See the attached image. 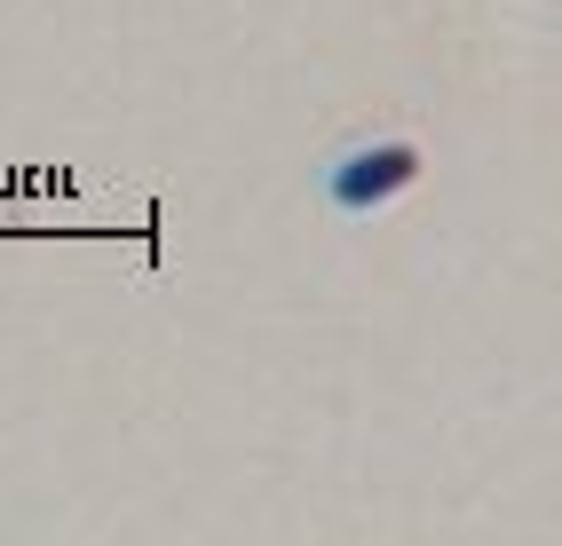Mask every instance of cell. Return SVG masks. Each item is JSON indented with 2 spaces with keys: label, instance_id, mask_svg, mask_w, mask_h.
<instances>
[{
  "label": "cell",
  "instance_id": "1",
  "mask_svg": "<svg viewBox=\"0 0 562 546\" xmlns=\"http://www.w3.org/2000/svg\"><path fill=\"white\" fill-rule=\"evenodd\" d=\"M420 174H428V151L412 135H372V143H349V151L325 167V206L364 223V214L396 206L404 191H420Z\"/></svg>",
  "mask_w": 562,
  "mask_h": 546
}]
</instances>
